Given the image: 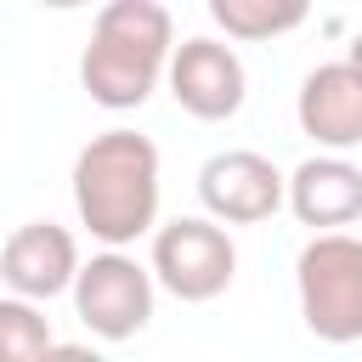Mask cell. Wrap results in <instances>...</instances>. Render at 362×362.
Masks as SVG:
<instances>
[{
	"label": "cell",
	"instance_id": "6da1fadb",
	"mask_svg": "<svg viewBox=\"0 0 362 362\" xmlns=\"http://www.w3.org/2000/svg\"><path fill=\"white\" fill-rule=\"evenodd\" d=\"M74 209L107 249L158 232V147L141 130L90 136L74 158Z\"/></svg>",
	"mask_w": 362,
	"mask_h": 362
},
{
	"label": "cell",
	"instance_id": "7a4b0ae2",
	"mask_svg": "<svg viewBox=\"0 0 362 362\" xmlns=\"http://www.w3.org/2000/svg\"><path fill=\"white\" fill-rule=\"evenodd\" d=\"M175 51V23L158 0H107L79 51V85L96 107L130 113L141 107Z\"/></svg>",
	"mask_w": 362,
	"mask_h": 362
},
{
	"label": "cell",
	"instance_id": "3957f363",
	"mask_svg": "<svg viewBox=\"0 0 362 362\" xmlns=\"http://www.w3.org/2000/svg\"><path fill=\"white\" fill-rule=\"evenodd\" d=\"M294 288H300V317L322 345L362 339V238L317 232L294 260Z\"/></svg>",
	"mask_w": 362,
	"mask_h": 362
},
{
	"label": "cell",
	"instance_id": "277c9868",
	"mask_svg": "<svg viewBox=\"0 0 362 362\" xmlns=\"http://www.w3.org/2000/svg\"><path fill=\"white\" fill-rule=\"evenodd\" d=\"M153 283H164L175 300L204 305L232 288L238 277V243L209 215H175L153 232Z\"/></svg>",
	"mask_w": 362,
	"mask_h": 362
},
{
	"label": "cell",
	"instance_id": "5b68a950",
	"mask_svg": "<svg viewBox=\"0 0 362 362\" xmlns=\"http://www.w3.org/2000/svg\"><path fill=\"white\" fill-rule=\"evenodd\" d=\"M68 294H74L79 322L96 339H136L153 322V272L124 249H102L79 260V277Z\"/></svg>",
	"mask_w": 362,
	"mask_h": 362
},
{
	"label": "cell",
	"instance_id": "8992f818",
	"mask_svg": "<svg viewBox=\"0 0 362 362\" xmlns=\"http://www.w3.org/2000/svg\"><path fill=\"white\" fill-rule=\"evenodd\" d=\"M283 170L255 153V147H226V153H209L204 170H198V198L209 209L215 226H255V221H272L283 209Z\"/></svg>",
	"mask_w": 362,
	"mask_h": 362
},
{
	"label": "cell",
	"instance_id": "52a82bcc",
	"mask_svg": "<svg viewBox=\"0 0 362 362\" xmlns=\"http://www.w3.org/2000/svg\"><path fill=\"white\" fill-rule=\"evenodd\" d=\"M170 96L181 102V113L204 119V124H221L243 107L249 96V74H243V57L226 45V40H209V34H192L170 51Z\"/></svg>",
	"mask_w": 362,
	"mask_h": 362
},
{
	"label": "cell",
	"instance_id": "ba28073f",
	"mask_svg": "<svg viewBox=\"0 0 362 362\" xmlns=\"http://www.w3.org/2000/svg\"><path fill=\"white\" fill-rule=\"evenodd\" d=\"M0 277L11 288V300H57L74 288L79 277V243L68 226L57 221H23L6 243H0Z\"/></svg>",
	"mask_w": 362,
	"mask_h": 362
},
{
	"label": "cell",
	"instance_id": "9c48e42d",
	"mask_svg": "<svg viewBox=\"0 0 362 362\" xmlns=\"http://www.w3.org/2000/svg\"><path fill=\"white\" fill-rule=\"evenodd\" d=\"M294 119L300 130L322 147V153H351L362 147V74L339 57V62H322L300 79V96H294Z\"/></svg>",
	"mask_w": 362,
	"mask_h": 362
},
{
	"label": "cell",
	"instance_id": "30bf717a",
	"mask_svg": "<svg viewBox=\"0 0 362 362\" xmlns=\"http://www.w3.org/2000/svg\"><path fill=\"white\" fill-rule=\"evenodd\" d=\"M283 204L311 232H345L351 221H362V170L339 153H317L283 181Z\"/></svg>",
	"mask_w": 362,
	"mask_h": 362
},
{
	"label": "cell",
	"instance_id": "8fae6325",
	"mask_svg": "<svg viewBox=\"0 0 362 362\" xmlns=\"http://www.w3.org/2000/svg\"><path fill=\"white\" fill-rule=\"evenodd\" d=\"M209 17L226 40H277L305 23V0H209Z\"/></svg>",
	"mask_w": 362,
	"mask_h": 362
},
{
	"label": "cell",
	"instance_id": "7c38bea8",
	"mask_svg": "<svg viewBox=\"0 0 362 362\" xmlns=\"http://www.w3.org/2000/svg\"><path fill=\"white\" fill-rule=\"evenodd\" d=\"M51 317L28 300H0V362H40L51 351Z\"/></svg>",
	"mask_w": 362,
	"mask_h": 362
},
{
	"label": "cell",
	"instance_id": "4fadbf2b",
	"mask_svg": "<svg viewBox=\"0 0 362 362\" xmlns=\"http://www.w3.org/2000/svg\"><path fill=\"white\" fill-rule=\"evenodd\" d=\"M40 362H107L102 351H90V345H51Z\"/></svg>",
	"mask_w": 362,
	"mask_h": 362
},
{
	"label": "cell",
	"instance_id": "5bb4252c",
	"mask_svg": "<svg viewBox=\"0 0 362 362\" xmlns=\"http://www.w3.org/2000/svg\"><path fill=\"white\" fill-rule=\"evenodd\" d=\"M345 62H351V68H356V74H362V34H356V40H351V51H345Z\"/></svg>",
	"mask_w": 362,
	"mask_h": 362
}]
</instances>
